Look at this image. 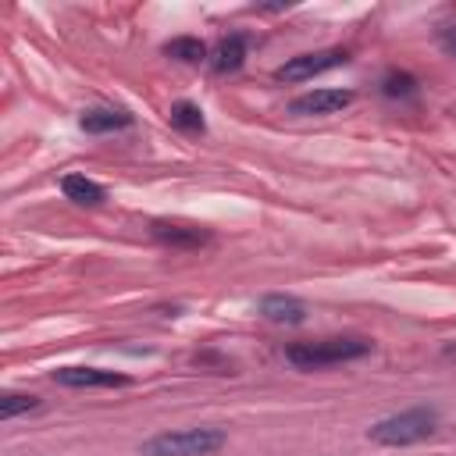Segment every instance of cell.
I'll return each mask as SVG.
<instances>
[{
  "instance_id": "obj_1",
  "label": "cell",
  "mask_w": 456,
  "mask_h": 456,
  "mask_svg": "<svg viewBox=\"0 0 456 456\" xmlns=\"http://www.w3.org/2000/svg\"><path fill=\"white\" fill-rule=\"evenodd\" d=\"M370 349H374L370 338L338 335V338H317V342H292L285 349V356L299 370H321V367H335V363H346V360H360Z\"/></svg>"
},
{
  "instance_id": "obj_2",
  "label": "cell",
  "mask_w": 456,
  "mask_h": 456,
  "mask_svg": "<svg viewBox=\"0 0 456 456\" xmlns=\"http://www.w3.org/2000/svg\"><path fill=\"white\" fill-rule=\"evenodd\" d=\"M228 442L221 428H182V431H160L150 442H142V456H210Z\"/></svg>"
},
{
  "instance_id": "obj_3",
  "label": "cell",
  "mask_w": 456,
  "mask_h": 456,
  "mask_svg": "<svg viewBox=\"0 0 456 456\" xmlns=\"http://www.w3.org/2000/svg\"><path fill=\"white\" fill-rule=\"evenodd\" d=\"M435 428H438V413L431 406H413V410H403V413L378 420L367 431V438L378 445H413V442H424Z\"/></svg>"
},
{
  "instance_id": "obj_4",
  "label": "cell",
  "mask_w": 456,
  "mask_h": 456,
  "mask_svg": "<svg viewBox=\"0 0 456 456\" xmlns=\"http://www.w3.org/2000/svg\"><path fill=\"white\" fill-rule=\"evenodd\" d=\"M346 61H349V53L338 50V46H331V50H314V53H299V57H289L285 64H278V68H274V78H278V82H306V78L324 75V71H331V68H338V64H346Z\"/></svg>"
},
{
  "instance_id": "obj_5",
  "label": "cell",
  "mask_w": 456,
  "mask_h": 456,
  "mask_svg": "<svg viewBox=\"0 0 456 456\" xmlns=\"http://www.w3.org/2000/svg\"><path fill=\"white\" fill-rule=\"evenodd\" d=\"M53 381L68 385V388H121L132 378L118 374V370H103V367H57Z\"/></svg>"
},
{
  "instance_id": "obj_6",
  "label": "cell",
  "mask_w": 456,
  "mask_h": 456,
  "mask_svg": "<svg viewBox=\"0 0 456 456\" xmlns=\"http://www.w3.org/2000/svg\"><path fill=\"white\" fill-rule=\"evenodd\" d=\"M353 103V93L349 89H314V93H303L289 103L292 114H335L342 107Z\"/></svg>"
},
{
  "instance_id": "obj_7",
  "label": "cell",
  "mask_w": 456,
  "mask_h": 456,
  "mask_svg": "<svg viewBox=\"0 0 456 456\" xmlns=\"http://www.w3.org/2000/svg\"><path fill=\"white\" fill-rule=\"evenodd\" d=\"M260 314L274 324H303L306 321V303L296 299V296H285V292H274V296H264L260 299Z\"/></svg>"
},
{
  "instance_id": "obj_8",
  "label": "cell",
  "mask_w": 456,
  "mask_h": 456,
  "mask_svg": "<svg viewBox=\"0 0 456 456\" xmlns=\"http://www.w3.org/2000/svg\"><path fill=\"white\" fill-rule=\"evenodd\" d=\"M78 125L93 135H103V132H114V128H128L132 125V114L121 110V107H93L78 118Z\"/></svg>"
},
{
  "instance_id": "obj_9",
  "label": "cell",
  "mask_w": 456,
  "mask_h": 456,
  "mask_svg": "<svg viewBox=\"0 0 456 456\" xmlns=\"http://www.w3.org/2000/svg\"><path fill=\"white\" fill-rule=\"evenodd\" d=\"M61 189H64V196H68L71 203H82V207H100V203L107 200V189H103L100 182L86 178V175H64Z\"/></svg>"
},
{
  "instance_id": "obj_10",
  "label": "cell",
  "mask_w": 456,
  "mask_h": 456,
  "mask_svg": "<svg viewBox=\"0 0 456 456\" xmlns=\"http://www.w3.org/2000/svg\"><path fill=\"white\" fill-rule=\"evenodd\" d=\"M242 61H246V36H239V32L221 39L214 46V53H210L214 71H235V68H242Z\"/></svg>"
},
{
  "instance_id": "obj_11",
  "label": "cell",
  "mask_w": 456,
  "mask_h": 456,
  "mask_svg": "<svg viewBox=\"0 0 456 456\" xmlns=\"http://www.w3.org/2000/svg\"><path fill=\"white\" fill-rule=\"evenodd\" d=\"M153 235H157L160 242H167V246H203V242H207V232L185 228V224H164V221L153 224Z\"/></svg>"
},
{
  "instance_id": "obj_12",
  "label": "cell",
  "mask_w": 456,
  "mask_h": 456,
  "mask_svg": "<svg viewBox=\"0 0 456 456\" xmlns=\"http://www.w3.org/2000/svg\"><path fill=\"white\" fill-rule=\"evenodd\" d=\"M167 118H171V125H175V128H182V132H189V135H200V132L207 128V121H203V110H200L196 103H189V100L175 103Z\"/></svg>"
},
{
  "instance_id": "obj_13",
  "label": "cell",
  "mask_w": 456,
  "mask_h": 456,
  "mask_svg": "<svg viewBox=\"0 0 456 456\" xmlns=\"http://www.w3.org/2000/svg\"><path fill=\"white\" fill-rule=\"evenodd\" d=\"M164 53H167V57H175V61L196 64V61H203V57H207V46H203L196 36H178V39L164 43Z\"/></svg>"
},
{
  "instance_id": "obj_14",
  "label": "cell",
  "mask_w": 456,
  "mask_h": 456,
  "mask_svg": "<svg viewBox=\"0 0 456 456\" xmlns=\"http://www.w3.org/2000/svg\"><path fill=\"white\" fill-rule=\"evenodd\" d=\"M39 410V395H28V392H4L0 395V417L11 420L18 413H32Z\"/></svg>"
},
{
  "instance_id": "obj_15",
  "label": "cell",
  "mask_w": 456,
  "mask_h": 456,
  "mask_svg": "<svg viewBox=\"0 0 456 456\" xmlns=\"http://www.w3.org/2000/svg\"><path fill=\"white\" fill-rule=\"evenodd\" d=\"M413 86H417V82H413L406 71H388L381 89H385V96H410V93H413Z\"/></svg>"
},
{
  "instance_id": "obj_16",
  "label": "cell",
  "mask_w": 456,
  "mask_h": 456,
  "mask_svg": "<svg viewBox=\"0 0 456 456\" xmlns=\"http://www.w3.org/2000/svg\"><path fill=\"white\" fill-rule=\"evenodd\" d=\"M445 46H449V50H456V32H452V36H445Z\"/></svg>"
}]
</instances>
